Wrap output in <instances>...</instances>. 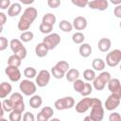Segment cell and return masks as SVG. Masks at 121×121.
<instances>
[{
  "instance_id": "cell-1",
  "label": "cell",
  "mask_w": 121,
  "mask_h": 121,
  "mask_svg": "<svg viewBox=\"0 0 121 121\" xmlns=\"http://www.w3.org/2000/svg\"><path fill=\"white\" fill-rule=\"evenodd\" d=\"M37 16H38V11L35 8H33V7L26 8L24 10L23 15L21 16V18L18 22V25H17L18 29L23 32L27 31L28 28L30 27V26L32 25V23L36 20Z\"/></svg>"
},
{
  "instance_id": "cell-2",
  "label": "cell",
  "mask_w": 121,
  "mask_h": 121,
  "mask_svg": "<svg viewBox=\"0 0 121 121\" xmlns=\"http://www.w3.org/2000/svg\"><path fill=\"white\" fill-rule=\"evenodd\" d=\"M20 91L26 96L33 95L37 91V85L30 79H23L19 84Z\"/></svg>"
},
{
  "instance_id": "cell-3",
  "label": "cell",
  "mask_w": 121,
  "mask_h": 121,
  "mask_svg": "<svg viewBox=\"0 0 121 121\" xmlns=\"http://www.w3.org/2000/svg\"><path fill=\"white\" fill-rule=\"evenodd\" d=\"M54 106L59 111H63L67 109H71L75 106V99L72 96H65L59 98L55 101Z\"/></svg>"
},
{
  "instance_id": "cell-4",
  "label": "cell",
  "mask_w": 121,
  "mask_h": 121,
  "mask_svg": "<svg viewBox=\"0 0 121 121\" xmlns=\"http://www.w3.org/2000/svg\"><path fill=\"white\" fill-rule=\"evenodd\" d=\"M121 60V50L113 49L110 51L106 56V63L110 67H115Z\"/></svg>"
},
{
  "instance_id": "cell-5",
  "label": "cell",
  "mask_w": 121,
  "mask_h": 121,
  "mask_svg": "<svg viewBox=\"0 0 121 121\" xmlns=\"http://www.w3.org/2000/svg\"><path fill=\"white\" fill-rule=\"evenodd\" d=\"M43 43L46 45L48 50H53L60 43V36L58 33H50L43 38Z\"/></svg>"
},
{
  "instance_id": "cell-6",
  "label": "cell",
  "mask_w": 121,
  "mask_h": 121,
  "mask_svg": "<svg viewBox=\"0 0 121 121\" xmlns=\"http://www.w3.org/2000/svg\"><path fill=\"white\" fill-rule=\"evenodd\" d=\"M120 99H121V95H117V94H111L108 98L106 99L105 103H104V107L107 111H113L115 110L119 104H120Z\"/></svg>"
},
{
  "instance_id": "cell-7",
  "label": "cell",
  "mask_w": 121,
  "mask_h": 121,
  "mask_svg": "<svg viewBox=\"0 0 121 121\" xmlns=\"http://www.w3.org/2000/svg\"><path fill=\"white\" fill-rule=\"evenodd\" d=\"M50 77L49 71L45 69L41 70L36 76V85H38V87H45L50 81Z\"/></svg>"
},
{
  "instance_id": "cell-8",
  "label": "cell",
  "mask_w": 121,
  "mask_h": 121,
  "mask_svg": "<svg viewBox=\"0 0 121 121\" xmlns=\"http://www.w3.org/2000/svg\"><path fill=\"white\" fill-rule=\"evenodd\" d=\"M5 74L8 76V78H9L10 81L12 82H17L20 80L21 78V72L19 70L18 67H14V66H9L8 65L5 68Z\"/></svg>"
},
{
  "instance_id": "cell-9",
  "label": "cell",
  "mask_w": 121,
  "mask_h": 121,
  "mask_svg": "<svg viewBox=\"0 0 121 121\" xmlns=\"http://www.w3.org/2000/svg\"><path fill=\"white\" fill-rule=\"evenodd\" d=\"M90 108H92V98L88 96L82 98L76 104V111L78 113L86 112Z\"/></svg>"
},
{
  "instance_id": "cell-10",
  "label": "cell",
  "mask_w": 121,
  "mask_h": 121,
  "mask_svg": "<svg viewBox=\"0 0 121 121\" xmlns=\"http://www.w3.org/2000/svg\"><path fill=\"white\" fill-rule=\"evenodd\" d=\"M92 9H97V10H105L109 7V3L107 0H92L88 1L87 5Z\"/></svg>"
},
{
  "instance_id": "cell-11",
  "label": "cell",
  "mask_w": 121,
  "mask_h": 121,
  "mask_svg": "<svg viewBox=\"0 0 121 121\" xmlns=\"http://www.w3.org/2000/svg\"><path fill=\"white\" fill-rule=\"evenodd\" d=\"M90 116L95 121H102V119L104 118V108L102 106L92 107Z\"/></svg>"
},
{
  "instance_id": "cell-12",
  "label": "cell",
  "mask_w": 121,
  "mask_h": 121,
  "mask_svg": "<svg viewBox=\"0 0 121 121\" xmlns=\"http://www.w3.org/2000/svg\"><path fill=\"white\" fill-rule=\"evenodd\" d=\"M107 84L108 89L112 94H117L121 95V84L118 78H111Z\"/></svg>"
},
{
  "instance_id": "cell-13",
  "label": "cell",
  "mask_w": 121,
  "mask_h": 121,
  "mask_svg": "<svg viewBox=\"0 0 121 121\" xmlns=\"http://www.w3.org/2000/svg\"><path fill=\"white\" fill-rule=\"evenodd\" d=\"M87 24L88 23H87V20H86L85 17L78 16L74 19L72 26H73V28H75L76 30H83V29L86 28Z\"/></svg>"
},
{
  "instance_id": "cell-14",
  "label": "cell",
  "mask_w": 121,
  "mask_h": 121,
  "mask_svg": "<svg viewBox=\"0 0 121 121\" xmlns=\"http://www.w3.org/2000/svg\"><path fill=\"white\" fill-rule=\"evenodd\" d=\"M12 91V86L7 81L0 83V98H6Z\"/></svg>"
},
{
  "instance_id": "cell-15",
  "label": "cell",
  "mask_w": 121,
  "mask_h": 121,
  "mask_svg": "<svg viewBox=\"0 0 121 121\" xmlns=\"http://www.w3.org/2000/svg\"><path fill=\"white\" fill-rule=\"evenodd\" d=\"M22 11V5L18 2H15L10 5V7L8 9V15L9 17H16L19 15Z\"/></svg>"
},
{
  "instance_id": "cell-16",
  "label": "cell",
  "mask_w": 121,
  "mask_h": 121,
  "mask_svg": "<svg viewBox=\"0 0 121 121\" xmlns=\"http://www.w3.org/2000/svg\"><path fill=\"white\" fill-rule=\"evenodd\" d=\"M111 46H112V42H111V40H110L109 38H101V39L98 41L97 47H98V49H99L101 52H103V53L108 52V51L110 50Z\"/></svg>"
},
{
  "instance_id": "cell-17",
  "label": "cell",
  "mask_w": 121,
  "mask_h": 121,
  "mask_svg": "<svg viewBox=\"0 0 121 121\" xmlns=\"http://www.w3.org/2000/svg\"><path fill=\"white\" fill-rule=\"evenodd\" d=\"M9 47L11 49V51L13 52V54H17L19 51H21L25 46L23 45V43L19 40V39H12L9 42Z\"/></svg>"
},
{
  "instance_id": "cell-18",
  "label": "cell",
  "mask_w": 121,
  "mask_h": 121,
  "mask_svg": "<svg viewBox=\"0 0 121 121\" xmlns=\"http://www.w3.org/2000/svg\"><path fill=\"white\" fill-rule=\"evenodd\" d=\"M48 48L46 47V45L42 42L40 43H38L35 47V54L39 57V58H43L48 54Z\"/></svg>"
},
{
  "instance_id": "cell-19",
  "label": "cell",
  "mask_w": 121,
  "mask_h": 121,
  "mask_svg": "<svg viewBox=\"0 0 121 121\" xmlns=\"http://www.w3.org/2000/svg\"><path fill=\"white\" fill-rule=\"evenodd\" d=\"M79 77V71L76 68H72L69 69L66 73H65V78L69 82H74L75 80H77Z\"/></svg>"
},
{
  "instance_id": "cell-20",
  "label": "cell",
  "mask_w": 121,
  "mask_h": 121,
  "mask_svg": "<svg viewBox=\"0 0 121 121\" xmlns=\"http://www.w3.org/2000/svg\"><path fill=\"white\" fill-rule=\"evenodd\" d=\"M43 104V98L41 95H31L30 99H29V105L31 108L33 109H38L42 106Z\"/></svg>"
},
{
  "instance_id": "cell-21",
  "label": "cell",
  "mask_w": 121,
  "mask_h": 121,
  "mask_svg": "<svg viewBox=\"0 0 121 121\" xmlns=\"http://www.w3.org/2000/svg\"><path fill=\"white\" fill-rule=\"evenodd\" d=\"M78 52H79V55L82 58H88L92 53V46L89 43H83L79 46Z\"/></svg>"
},
{
  "instance_id": "cell-22",
  "label": "cell",
  "mask_w": 121,
  "mask_h": 121,
  "mask_svg": "<svg viewBox=\"0 0 121 121\" xmlns=\"http://www.w3.org/2000/svg\"><path fill=\"white\" fill-rule=\"evenodd\" d=\"M57 21V18L56 16L53 14V13H45L43 16V19H42V23L45 24V25H48V26H53L55 25Z\"/></svg>"
},
{
  "instance_id": "cell-23",
  "label": "cell",
  "mask_w": 121,
  "mask_h": 121,
  "mask_svg": "<svg viewBox=\"0 0 121 121\" xmlns=\"http://www.w3.org/2000/svg\"><path fill=\"white\" fill-rule=\"evenodd\" d=\"M106 66L105 61L100 58H95L92 62V67L94 68V71H103Z\"/></svg>"
},
{
  "instance_id": "cell-24",
  "label": "cell",
  "mask_w": 121,
  "mask_h": 121,
  "mask_svg": "<svg viewBox=\"0 0 121 121\" xmlns=\"http://www.w3.org/2000/svg\"><path fill=\"white\" fill-rule=\"evenodd\" d=\"M59 27L60 30H62L63 32H70L73 29V26L72 23H70L67 20H61L59 24Z\"/></svg>"
},
{
  "instance_id": "cell-25",
  "label": "cell",
  "mask_w": 121,
  "mask_h": 121,
  "mask_svg": "<svg viewBox=\"0 0 121 121\" xmlns=\"http://www.w3.org/2000/svg\"><path fill=\"white\" fill-rule=\"evenodd\" d=\"M22 60H20L16 55H11L8 59V65L9 66H14V67H19L21 65Z\"/></svg>"
},
{
  "instance_id": "cell-26",
  "label": "cell",
  "mask_w": 121,
  "mask_h": 121,
  "mask_svg": "<svg viewBox=\"0 0 121 121\" xmlns=\"http://www.w3.org/2000/svg\"><path fill=\"white\" fill-rule=\"evenodd\" d=\"M33 38H34V34L30 30L22 32V34L20 35V41L21 42H24V43H28V42L32 41Z\"/></svg>"
},
{
  "instance_id": "cell-27",
  "label": "cell",
  "mask_w": 121,
  "mask_h": 121,
  "mask_svg": "<svg viewBox=\"0 0 121 121\" xmlns=\"http://www.w3.org/2000/svg\"><path fill=\"white\" fill-rule=\"evenodd\" d=\"M84 40H85V36L81 32H76L72 35V41H73L74 43L81 44V43H83Z\"/></svg>"
},
{
  "instance_id": "cell-28",
  "label": "cell",
  "mask_w": 121,
  "mask_h": 121,
  "mask_svg": "<svg viewBox=\"0 0 121 121\" xmlns=\"http://www.w3.org/2000/svg\"><path fill=\"white\" fill-rule=\"evenodd\" d=\"M106 83L104 81H102L98 77H95V78L93 80V87L96 90V91H101L105 88Z\"/></svg>"
},
{
  "instance_id": "cell-29",
  "label": "cell",
  "mask_w": 121,
  "mask_h": 121,
  "mask_svg": "<svg viewBox=\"0 0 121 121\" xmlns=\"http://www.w3.org/2000/svg\"><path fill=\"white\" fill-rule=\"evenodd\" d=\"M9 99H10V101L12 102L13 106H15V105H17V104H19V103L24 102L23 95H22L20 93H13V94L10 95Z\"/></svg>"
},
{
  "instance_id": "cell-30",
  "label": "cell",
  "mask_w": 121,
  "mask_h": 121,
  "mask_svg": "<svg viewBox=\"0 0 121 121\" xmlns=\"http://www.w3.org/2000/svg\"><path fill=\"white\" fill-rule=\"evenodd\" d=\"M24 75L27 79L28 78H36L37 71H36V69L34 67H26L24 70Z\"/></svg>"
},
{
  "instance_id": "cell-31",
  "label": "cell",
  "mask_w": 121,
  "mask_h": 121,
  "mask_svg": "<svg viewBox=\"0 0 121 121\" xmlns=\"http://www.w3.org/2000/svg\"><path fill=\"white\" fill-rule=\"evenodd\" d=\"M95 71L94 70H92V69H86V70H84V72H83V78H84V79L85 80H87V81H93L95 78Z\"/></svg>"
},
{
  "instance_id": "cell-32",
  "label": "cell",
  "mask_w": 121,
  "mask_h": 121,
  "mask_svg": "<svg viewBox=\"0 0 121 121\" xmlns=\"http://www.w3.org/2000/svg\"><path fill=\"white\" fill-rule=\"evenodd\" d=\"M55 66L59 70H60L62 73H64V74L69 70V63L67 61H65V60H60V61H58Z\"/></svg>"
},
{
  "instance_id": "cell-33",
  "label": "cell",
  "mask_w": 121,
  "mask_h": 121,
  "mask_svg": "<svg viewBox=\"0 0 121 121\" xmlns=\"http://www.w3.org/2000/svg\"><path fill=\"white\" fill-rule=\"evenodd\" d=\"M9 121H21V119H22V112L13 110V111H11L9 112Z\"/></svg>"
},
{
  "instance_id": "cell-34",
  "label": "cell",
  "mask_w": 121,
  "mask_h": 121,
  "mask_svg": "<svg viewBox=\"0 0 121 121\" xmlns=\"http://www.w3.org/2000/svg\"><path fill=\"white\" fill-rule=\"evenodd\" d=\"M84 84H85V82H84L82 79L78 78L77 80H75V81L73 82V88H74V90H75L76 92L80 93V92L82 91L83 87H84Z\"/></svg>"
},
{
  "instance_id": "cell-35",
  "label": "cell",
  "mask_w": 121,
  "mask_h": 121,
  "mask_svg": "<svg viewBox=\"0 0 121 121\" xmlns=\"http://www.w3.org/2000/svg\"><path fill=\"white\" fill-rule=\"evenodd\" d=\"M2 108L4 112H10L11 111H13V104L10 101V99H4L2 102Z\"/></svg>"
},
{
  "instance_id": "cell-36",
  "label": "cell",
  "mask_w": 121,
  "mask_h": 121,
  "mask_svg": "<svg viewBox=\"0 0 121 121\" xmlns=\"http://www.w3.org/2000/svg\"><path fill=\"white\" fill-rule=\"evenodd\" d=\"M93 92V86L91 85V83H86L85 82V84H84V87H83V89H82V91L79 93L82 96H88L89 95H91V93Z\"/></svg>"
},
{
  "instance_id": "cell-37",
  "label": "cell",
  "mask_w": 121,
  "mask_h": 121,
  "mask_svg": "<svg viewBox=\"0 0 121 121\" xmlns=\"http://www.w3.org/2000/svg\"><path fill=\"white\" fill-rule=\"evenodd\" d=\"M41 112L49 120L50 118H52V116H53V114H54V112H53V109L51 108V107H49V106H45V107H43V109H42V111H41Z\"/></svg>"
},
{
  "instance_id": "cell-38",
  "label": "cell",
  "mask_w": 121,
  "mask_h": 121,
  "mask_svg": "<svg viewBox=\"0 0 121 121\" xmlns=\"http://www.w3.org/2000/svg\"><path fill=\"white\" fill-rule=\"evenodd\" d=\"M39 29L40 31L43 33V34H50L51 31L53 30V26H48V25H45L43 23H41V25L39 26Z\"/></svg>"
},
{
  "instance_id": "cell-39",
  "label": "cell",
  "mask_w": 121,
  "mask_h": 121,
  "mask_svg": "<svg viewBox=\"0 0 121 121\" xmlns=\"http://www.w3.org/2000/svg\"><path fill=\"white\" fill-rule=\"evenodd\" d=\"M51 74H52V76H53L55 78H57V79H60V78H62L65 76V74L62 73L60 70H59L56 66H53V67L51 68Z\"/></svg>"
},
{
  "instance_id": "cell-40",
  "label": "cell",
  "mask_w": 121,
  "mask_h": 121,
  "mask_svg": "<svg viewBox=\"0 0 121 121\" xmlns=\"http://www.w3.org/2000/svg\"><path fill=\"white\" fill-rule=\"evenodd\" d=\"M8 45H9L8 39L6 37H0V51L6 50Z\"/></svg>"
},
{
  "instance_id": "cell-41",
  "label": "cell",
  "mask_w": 121,
  "mask_h": 121,
  "mask_svg": "<svg viewBox=\"0 0 121 121\" xmlns=\"http://www.w3.org/2000/svg\"><path fill=\"white\" fill-rule=\"evenodd\" d=\"M73 5L79 7V8H84L88 5V1L87 0H72L71 1Z\"/></svg>"
},
{
  "instance_id": "cell-42",
  "label": "cell",
  "mask_w": 121,
  "mask_h": 121,
  "mask_svg": "<svg viewBox=\"0 0 121 121\" xmlns=\"http://www.w3.org/2000/svg\"><path fill=\"white\" fill-rule=\"evenodd\" d=\"M23 121H35V116L32 112H26L23 115Z\"/></svg>"
},
{
  "instance_id": "cell-43",
  "label": "cell",
  "mask_w": 121,
  "mask_h": 121,
  "mask_svg": "<svg viewBox=\"0 0 121 121\" xmlns=\"http://www.w3.org/2000/svg\"><path fill=\"white\" fill-rule=\"evenodd\" d=\"M47 5H48L49 8H51V9H57V8L60 7V0H48V1H47Z\"/></svg>"
},
{
  "instance_id": "cell-44",
  "label": "cell",
  "mask_w": 121,
  "mask_h": 121,
  "mask_svg": "<svg viewBox=\"0 0 121 121\" xmlns=\"http://www.w3.org/2000/svg\"><path fill=\"white\" fill-rule=\"evenodd\" d=\"M109 121H121V116L119 112H112L109 115Z\"/></svg>"
},
{
  "instance_id": "cell-45",
  "label": "cell",
  "mask_w": 121,
  "mask_h": 121,
  "mask_svg": "<svg viewBox=\"0 0 121 121\" xmlns=\"http://www.w3.org/2000/svg\"><path fill=\"white\" fill-rule=\"evenodd\" d=\"M10 1L9 0H0V9H7L10 7Z\"/></svg>"
},
{
  "instance_id": "cell-46",
  "label": "cell",
  "mask_w": 121,
  "mask_h": 121,
  "mask_svg": "<svg viewBox=\"0 0 121 121\" xmlns=\"http://www.w3.org/2000/svg\"><path fill=\"white\" fill-rule=\"evenodd\" d=\"M13 110L18 111V112H22V113H23V112L25 111V103H24V102H22V103H19V104H17V105H15V106H13Z\"/></svg>"
},
{
  "instance_id": "cell-47",
  "label": "cell",
  "mask_w": 121,
  "mask_h": 121,
  "mask_svg": "<svg viewBox=\"0 0 121 121\" xmlns=\"http://www.w3.org/2000/svg\"><path fill=\"white\" fill-rule=\"evenodd\" d=\"M113 13L115 15V17L117 18H121V5H118L114 8V10H113Z\"/></svg>"
},
{
  "instance_id": "cell-48",
  "label": "cell",
  "mask_w": 121,
  "mask_h": 121,
  "mask_svg": "<svg viewBox=\"0 0 121 121\" xmlns=\"http://www.w3.org/2000/svg\"><path fill=\"white\" fill-rule=\"evenodd\" d=\"M7 22V15L4 12H0V26H4Z\"/></svg>"
},
{
  "instance_id": "cell-49",
  "label": "cell",
  "mask_w": 121,
  "mask_h": 121,
  "mask_svg": "<svg viewBox=\"0 0 121 121\" xmlns=\"http://www.w3.org/2000/svg\"><path fill=\"white\" fill-rule=\"evenodd\" d=\"M37 121H48V119L40 112L37 114Z\"/></svg>"
},
{
  "instance_id": "cell-50",
  "label": "cell",
  "mask_w": 121,
  "mask_h": 121,
  "mask_svg": "<svg viewBox=\"0 0 121 121\" xmlns=\"http://www.w3.org/2000/svg\"><path fill=\"white\" fill-rule=\"evenodd\" d=\"M83 121H95V120H94L90 115H88V116H86L85 118H84V120Z\"/></svg>"
},
{
  "instance_id": "cell-51",
  "label": "cell",
  "mask_w": 121,
  "mask_h": 121,
  "mask_svg": "<svg viewBox=\"0 0 121 121\" xmlns=\"http://www.w3.org/2000/svg\"><path fill=\"white\" fill-rule=\"evenodd\" d=\"M4 110H3V108L2 107H0V118H2L3 117V115H4Z\"/></svg>"
},
{
  "instance_id": "cell-52",
  "label": "cell",
  "mask_w": 121,
  "mask_h": 121,
  "mask_svg": "<svg viewBox=\"0 0 121 121\" xmlns=\"http://www.w3.org/2000/svg\"><path fill=\"white\" fill-rule=\"evenodd\" d=\"M112 3L114 4V5H117V6H118V5H121V1H113V0H112Z\"/></svg>"
},
{
  "instance_id": "cell-53",
  "label": "cell",
  "mask_w": 121,
  "mask_h": 121,
  "mask_svg": "<svg viewBox=\"0 0 121 121\" xmlns=\"http://www.w3.org/2000/svg\"><path fill=\"white\" fill-rule=\"evenodd\" d=\"M48 121H60L59 118H50Z\"/></svg>"
},
{
  "instance_id": "cell-54",
  "label": "cell",
  "mask_w": 121,
  "mask_h": 121,
  "mask_svg": "<svg viewBox=\"0 0 121 121\" xmlns=\"http://www.w3.org/2000/svg\"><path fill=\"white\" fill-rule=\"evenodd\" d=\"M33 3V1H28V2H23V4H31Z\"/></svg>"
},
{
  "instance_id": "cell-55",
  "label": "cell",
  "mask_w": 121,
  "mask_h": 121,
  "mask_svg": "<svg viewBox=\"0 0 121 121\" xmlns=\"http://www.w3.org/2000/svg\"><path fill=\"white\" fill-rule=\"evenodd\" d=\"M0 121H9V120H8V119H6V118H0Z\"/></svg>"
},
{
  "instance_id": "cell-56",
  "label": "cell",
  "mask_w": 121,
  "mask_h": 121,
  "mask_svg": "<svg viewBox=\"0 0 121 121\" xmlns=\"http://www.w3.org/2000/svg\"><path fill=\"white\" fill-rule=\"evenodd\" d=\"M2 32H3V26H0V33H2Z\"/></svg>"
}]
</instances>
